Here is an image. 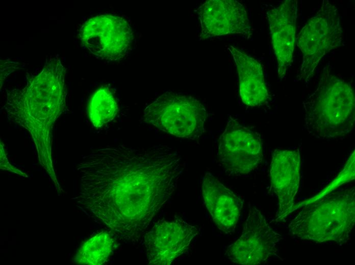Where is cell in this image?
<instances>
[{"label":"cell","mask_w":355,"mask_h":265,"mask_svg":"<svg viewBox=\"0 0 355 265\" xmlns=\"http://www.w3.org/2000/svg\"><path fill=\"white\" fill-rule=\"evenodd\" d=\"M78 170V202L116 235L136 243L176 189L184 165L166 145L120 144L93 150Z\"/></svg>","instance_id":"obj_1"},{"label":"cell","mask_w":355,"mask_h":265,"mask_svg":"<svg viewBox=\"0 0 355 265\" xmlns=\"http://www.w3.org/2000/svg\"><path fill=\"white\" fill-rule=\"evenodd\" d=\"M354 94L352 86L327 64L317 89L303 102L305 127L319 139L344 138L354 128Z\"/></svg>","instance_id":"obj_2"},{"label":"cell","mask_w":355,"mask_h":265,"mask_svg":"<svg viewBox=\"0 0 355 265\" xmlns=\"http://www.w3.org/2000/svg\"><path fill=\"white\" fill-rule=\"evenodd\" d=\"M355 223L354 188L328 194L307 204L289 225V234L301 240L345 243Z\"/></svg>","instance_id":"obj_3"},{"label":"cell","mask_w":355,"mask_h":265,"mask_svg":"<svg viewBox=\"0 0 355 265\" xmlns=\"http://www.w3.org/2000/svg\"><path fill=\"white\" fill-rule=\"evenodd\" d=\"M207 112L197 98L167 91L146 107L142 121L176 137L196 139L205 131Z\"/></svg>","instance_id":"obj_4"},{"label":"cell","mask_w":355,"mask_h":265,"mask_svg":"<svg viewBox=\"0 0 355 265\" xmlns=\"http://www.w3.org/2000/svg\"><path fill=\"white\" fill-rule=\"evenodd\" d=\"M340 15L335 5L323 0L317 13L304 24L297 36L302 61L298 80L308 82L321 59L340 46L343 41Z\"/></svg>","instance_id":"obj_5"},{"label":"cell","mask_w":355,"mask_h":265,"mask_svg":"<svg viewBox=\"0 0 355 265\" xmlns=\"http://www.w3.org/2000/svg\"><path fill=\"white\" fill-rule=\"evenodd\" d=\"M217 155L219 165L227 174L233 176L248 174L262 161L260 135L229 116L218 140Z\"/></svg>","instance_id":"obj_6"},{"label":"cell","mask_w":355,"mask_h":265,"mask_svg":"<svg viewBox=\"0 0 355 265\" xmlns=\"http://www.w3.org/2000/svg\"><path fill=\"white\" fill-rule=\"evenodd\" d=\"M80 36L91 53L109 61H116L127 55L134 40L128 21L113 15L96 16L88 19L82 26Z\"/></svg>","instance_id":"obj_7"},{"label":"cell","mask_w":355,"mask_h":265,"mask_svg":"<svg viewBox=\"0 0 355 265\" xmlns=\"http://www.w3.org/2000/svg\"><path fill=\"white\" fill-rule=\"evenodd\" d=\"M282 238L261 212L251 206L241 235L227 247L226 254L232 262L237 264L264 263L276 255L277 245Z\"/></svg>","instance_id":"obj_8"},{"label":"cell","mask_w":355,"mask_h":265,"mask_svg":"<svg viewBox=\"0 0 355 265\" xmlns=\"http://www.w3.org/2000/svg\"><path fill=\"white\" fill-rule=\"evenodd\" d=\"M198 229L182 219L161 220L145 236L146 255L150 264L168 265L184 254Z\"/></svg>","instance_id":"obj_9"},{"label":"cell","mask_w":355,"mask_h":265,"mask_svg":"<svg viewBox=\"0 0 355 265\" xmlns=\"http://www.w3.org/2000/svg\"><path fill=\"white\" fill-rule=\"evenodd\" d=\"M197 13L201 29L200 39L233 34L251 35L246 10L237 1H207Z\"/></svg>","instance_id":"obj_10"},{"label":"cell","mask_w":355,"mask_h":265,"mask_svg":"<svg viewBox=\"0 0 355 265\" xmlns=\"http://www.w3.org/2000/svg\"><path fill=\"white\" fill-rule=\"evenodd\" d=\"M300 174L299 149H277L273 151L270 178L272 189L278 199L276 219L279 221L284 220L291 212L299 189Z\"/></svg>","instance_id":"obj_11"},{"label":"cell","mask_w":355,"mask_h":265,"mask_svg":"<svg viewBox=\"0 0 355 265\" xmlns=\"http://www.w3.org/2000/svg\"><path fill=\"white\" fill-rule=\"evenodd\" d=\"M297 4V0H286L276 7H272L267 12L281 79L284 77L293 61Z\"/></svg>","instance_id":"obj_12"},{"label":"cell","mask_w":355,"mask_h":265,"mask_svg":"<svg viewBox=\"0 0 355 265\" xmlns=\"http://www.w3.org/2000/svg\"><path fill=\"white\" fill-rule=\"evenodd\" d=\"M201 192L206 206L219 230L233 232L240 217L243 200L211 173L202 178Z\"/></svg>","instance_id":"obj_13"},{"label":"cell","mask_w":355,"mask_h":265,"mask_svg":"<svg viewBox=\"0 0 355 265\" xmlns=\"http://www.w3.org/2000/svg\"><path fill=\"white\" fill-rule=\"evenodd\" d=\"M227 49L232 54L238 70L242 101L251 107L264 104L270 95L262 66L257 60L238 48L231 45Z\"/></svg>","instance_id":"obj_14"},{"label":"cell","mask_w":355,"mask_h":265,"mask_svg":"<svg viewBox=\"0 0 355 265\" xmlns=\"http://www.w3.org/2000/svg\"><path fill=\"white\" fill-rule=\"evenodd\" d=\"M115 241L108 232H99L86 241L79 249L75 261L82 264H102L111 255Z\"/></svg>","instance_id":"obj_15"},{"label":"cell","mask_w":355,"mask_h":265,"mask_svg":"<svg viewBox=\"0 0 355 265\" xmlns=\"http://www.w3.org/2000/svg\"><path fill=\"white\" fill-rule=\"evenodd\" d=\"M88 116L94 126L100 127L116 117L118 107L113 93L107 87L97 89L88 104Z\"/></svg>","instance_id":"obj_16"},{"label":"cell","mask_w":355,"mask_h":265,"mask_svg":"<svg viewBox=\"0 0 355 265\" xmlns=\"http://www.w3.org/2000/svg\"><path fill=\"white\" fill-rule=\"evenodd\" d=\"M1 169H5L6 170H8L11 172H14L16 174L23 175L24 174L23 172L20 171L15 169L12 167L7 160L6 157V155L3 148V145L1 142Z\"/></svg>","instance_id":"obj_17"}]
</instances>
